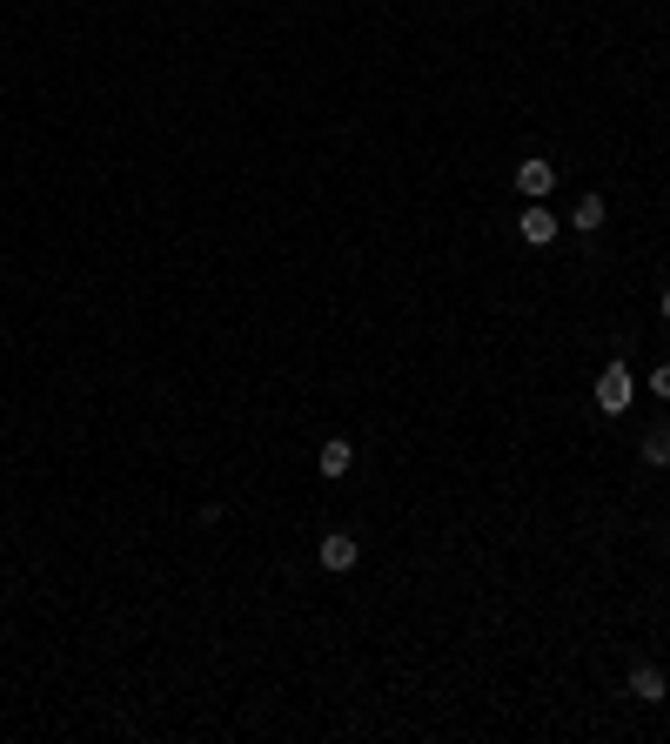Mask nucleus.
Here are the masks:
<instances>
[{"instance_id":"nucleus-1","label":"nucleus","mask_w":670,"mask_h":744,"mask_svg":"<svg viewBox=\"0 0 670 744\" xmlns=\"http://www.w3.org/2000/svg\"><path fill=\"white\" fill-rule=\"evenodd\" d=\"M630 396H637V383H630L624 356H617V362H610V369L597 376V409H603V416H624V409H630Z\"/></svg>"},{"instance_id":"nucleus-2","label":"nucleus","mask_w":670,"mask_h":744,"mask_svg":"<svg viewBox=\"0 0 670 744\" xmlns=\"http://www.w3.org/2000/svg\"><path fill=\"white\" fill-rule=\"evenodd\" d=\"M315 564L329 570V577H342V570H356V564H362V543L349 537V530H329V537L315 543Z\"/></svg>"},{"instance_id":"nucleus-3","label":"nucleus","mask_w":670,"mask_h":744,"mask_svg":"<svg viewBox=\"0 0 670 744\" xmlns=\"http://www.w3.org/2000/svg\"><path fill=\"white\" fill-rule=\"evenodd\" d=\"M557 215H550V202H530V208H523V222H516V235H523V242H530V248H550V242H557Z\"/></svg>"},{"instance_id":"nucleus-4","label":"nucleus","mask_w":670,"mask_h":744,"mask_svg":"<svg viewBox=\"0 0 670 744\" xmlns=\"http://www.w3.org/2000/svg\"><path fill=\"white\" fill-rule=\"evenodd\" d=\"M315 470L329 476V483H342V476L356 470V443H349V436H329V443L315 450Z\"/></svg>"},{"instance_id":"nucleus-5","label":"nucleus","mask_w":670,"mask_h":744,"mask_svg":"<svg viewBox=\"0 0 670 744\" xmlns=\"http://www.w3.org/2000/svg\"><path fill=\"white\" fill-rule=\"evenodd\" d=\"M516 188H523L530 202H550V188H557V161H516Z\"/></svg>"},{"instance_id":"nucleus-6","label":"nucleus","mask_w":670,"mask_h":744,"mask_svg":"<svg viewBox=\"0 0 670 744\" xmlns=\"http://www.w3.org/2000/svg\"><path fill=\"white\" fill-rule=\"evenodd\" d=\"M630 698H637V704H664V698H670L664 671H650V664H637V671H630Z\"/></svg>"},{"instance_id":"nucleus-7","label":"nucleus","mask_w":670,"mask_h":744,"mask_svg":"<svg viewBox=\"0 0 670 744\" xmlns=\"http://www.w3.org/2000/svg\"><path fill=\"white\" fill-rule=\"evenodd\" d=\"M570 228H583V235H597V228H603V195H583V202L570 208Z\"/></svg>"},{"instance_id":"nucleus-8","label":"nucleus","mask_w":670,"mask_h":744,"mask_svg":"<svg viewBox=\"0 0 670 744\" xmlns=\"http://www.w3.org/2000/svg\"><path fill=\"white\" fill-rule=\"evenodd\" d=\"M637 456L664 470V463H670V429H644V443H637Z\"/></svg>"},{"instance_id":"nucleus-9","label":"nucleus","mask_w":670,"mask_h":744,"mask_svg":"<svg viewBox=\"0 0 670 744\" xmlns=\"http://www.w3.org/2000/svg\"><path fill=\"white\" fill-rule=\"evenodd\" d=\"M650 389H657V396L670 403V362H657V376H650Z\"/></svg>"},{"instance_id":"nucleus-10","label":"nucleus","mask_w":670,"mask_h":744,"mask_svg":"<svg viewBox=\"0 0 670 744\" xmlns=\"http://www.w3.org/2000/svg\"><path fill=\"white\" fill-rule=\"evenodd\" d=\"M657 309H664V322H670V289H664V302H657Z\"/></svg>"}]
</instances>
